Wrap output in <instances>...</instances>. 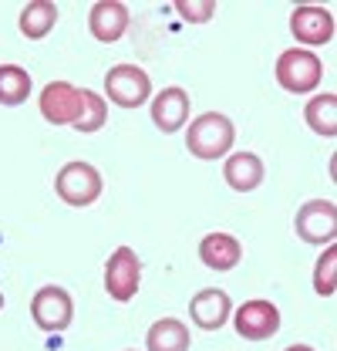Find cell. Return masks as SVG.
Listing matches in <instances>:
<instances>
[{
    "label": "cell",
    "mask_w": 337,
    "mask_h": 351,
    "mask_svg": "<svg viewBox=\"0 0 337 351\" xmlns=\"http://www.w3.org/2000/svg\"><path fill=\"white\" fill-rule=\"evenodd\" d=\"M303 119H307V125L317 132V135H324V138H334L337 135V95H317V98H310V105L303 108Z\"/></svg>",
    "instance_id": "obj_17"
},
{
    "label": "cell",
    "mask_w": 337,
    "mask_h": 351,
    "mask_svg": "<svg viewBox=\"0 0 337 351\" xmlns=\"http://www.w3.org/2000/svg\"><path fill=\"white\" fill-rule=\"evenodd\" d=\"M233 321H236V335L247 341H266L280 331V311L270 301H247Z\"/></svg>",
    "instance_id": "obj_9"
},
{
    "label": "cell",
    "mask_w": 337,
    "mask_h": 351,
    "mask_svg": "<svg viewBox=\"0 0 337 351\" xmlns=\"http://www.w3.org/2000/svg\"><path fill=\"white\" fill-rule=\"evenodd\" d=\"M84 91L71 82H51L41 91V115L51 125H75L82 115Z\"/></svg>",
    "instance_id": "obj_8"
},
{
    "label": "cell",
    "mask_w": 337,
    "mask_h": 351,
    "mask_svg": "<svg viewBox=\"0 0 337 351\" xmlns=\"http://www.w3.org/2000/svg\"><path fill=\"white\" fill-rule=\"evenodd\" d=\"M290 34L303 44H327L334 41V14L314 3H303L290 14Z\"/></svg>",
    "instance_id": "obj_10"
},
{
    "label": "cell",
    "mask_w": 337,
    "mask_h": 351,
    "mask_svg": "<svg viewBox=\"0 0 337 351\" xmlns=\"http://www.w3.org/2000/svg\"><path fill=\"white\" fill-rule=\"evenodd\" d=\"M223 176H226L229 189L250 193V189H256V186L263 182V162H260V156H253V152H233V156L226 159V166H223Z\"/></svg>",
    "instance_id": "obj_15"
},
{
    "label": "cell",
    "mask_w": 337,
    "mask_h": 351,
    "mask_svg": "<svg viewBox=\"0 0 337 351\" xmlns=\"http://www.w3.org/2000/svg\"><path fill=\"white\" fill-rule=\"evenodd\" d=\"M88 27L98 41L115 44L128 31V7L118 0H98L88 14Z\"/></svg>",
    "instance_id": "obj_12"
},
{
    "label": "cell",
    "mask_w": 337,
    "mask_h": 351,
    "mask_svg": "<svg viewBox=\"0 0 337 351\" xmlns=\"http://www.w3.org/2000/svg\"><path fill=\"white\" fill-rule=\"evenodd\" d=\"M240 257H243V247L229 233H206L203 243H199V261L210 270H233L240 263Z\"/></svg>",
    "instance_id": "obj_14"
},
{
    "label": "cell",
    "mask_w": 337,
    "mask_h": 351,
    "mask_svg": "<svg viewBox=\"0 0 337 351\" xmlns=\"http://www.w3.org/2000/svg\"><path fill=\"white\" fill-rule=\"evenodd\" d=\"M149 351H189V328L175 317H162L145 335Z\"/></svg>",
    "instance_id": "obj_16"
},
{
    "label": "cell",
    "mask_w": 337,
    "mask_h": 351,
    "mask_svg": "<svg viewBox=\"0 0 337 351\" xmlns=\"http://www.w3.org/2000/svg\"><path fill=\"white\" fill-rule=\"evenodd\" d=\"M233 138H236V129L233 122L223 115V112H206L199 115L192 125H189V135H186V149L196 156V159H219L233 149Z\"/></svg>",
    "instance_id": "obj_1"
},
{
    "label": "cell",
    "mask_w": 337,
    "mask_h": 351,
    "mask_svg": "<svg viewBox=\"0 0 337 351\" xmlns=\"http://www.w3.org/2000/svg\"><path fill=\"white\" fill-rule=\"evenodd\" d=\"M54 21H58V7L51 0H34L21 10V34L31 38V41H41L54 27Z\"/></svg>",
    "instance_id": "obj_18"
},
{
    "label": "cell",
    "mask_w": 337,
    "mask_h": 351,
    "mask_svg": "<svg viewBox=\"0 0 337 351\" xmlns=\"http://www.w3.org/2000/svg\"><path fill=\"white\" fill-rule=\"evenodd\" d=\"M277 82L294 91V95H303V91H314V88L324 82V64L314 51L307 47H290L277 58Z\"/></svg>",
    "instance_id": "obj_2"
},
{
    "label": "cell",
    "mask_w": 337,
    "mask_h": 351,
    "mask_svg": "<svg viewBox=\"0 0 337 351\" xmlns=\"http://www.w3.org/2000/svg\"><path fill=\"white\" fill-rule=\"evenodd\" d=\"M287 351H314V348H310V345H290Z\"/></svg>",
    "instance_id": "obj_23"
},
{
    "label": "cell",
    "mask_w": 337,
    "mask_h": 351,
    "mask_svg": "<svg viewBox=\"0 0 337 351\" xmlns=\"http://www.w3.org/2000/svg\"><path fill=\"white\" fill-rule=\"evenodd\" d=\"M31 317L41 331H64L75 317V304H71V294L64 287H54L47 284L34 294L31 301Z\"/></svg>",
    "instance_id": "obj_7"
},
{
    "label": "cell",
    "mask_w": 337,
    "mask_h": 351,
    "mask_svg": "<svg viewBox=\"0 0 337 351\" xmlns=\"http://www.w3.org/2000/svg\"><path fill=\"white\" fill-rule=\"evenodd\" d=\"M54 189L68 206H91L101 196V173L91 162H68L54 179Z\"/></svg>",
    "instance_id": "obj_3"
},
{
    "label": "cell",
    "mask_w": 337,
    "mask_h": 351,
    "mask_svg": "<svg viewBox=\"0 0 337 351\" xmlns=\"http://www.w3.org/2000/svg\"><path fill=\"white\" fill-rule=\"evenodd\" d=\"M105 119H108L105 98L95 95V91H84V105H82V115H78L75 129L78 132H98L101 125H105Z\"/></svg>",
    "instance_id": "obj_21"
},
{
    "label": "cell",
    "mask_w": 337,
    "mask_h": 351,
    "mask_svg": "<svg viewBox=\"0 0 337 351\" xmlns=\"http://www.w3.org/2000/svg\"><path fill=\"white\" fill-rule=\"evenodd\" d=\"M189 314H192L196 328H203V331H219V328L229 321V314H233V301H229L226 291L206 287V291H199V294L192 298Z\"/></svg>",
    "instance_id": "obj_11"
},
{
    "label": "cell",
    "mask_w": 337,
    "mask_h": 351,
    "mask_svg": "<svg viewBox=\"0 0 337 351\" xmlns=\"http://www.w3.org/2000/svg\"><path fill=\"white\" fill-rule=\"evenodd\" d=\"M294 230L300 240L314 243V247H324L337 237V210L331 199H310L297 210Z\"/></svg>",
    "instance_id": "obj_5"
},
{
    "label": "cell",
    "mask_w": 337,
    "mask_h": 351,
    "mask_svg": "<svg viewBox=\"0 0 337 351\" xmlns=\"http://www.w3.org/2000/svg\"><path fill=\"white\" fill-rule=\"evenodd\" d=\"M175 10L189 24H206L212 14H216V3L212 0H175Z\"/></svg>",
    "instance_id": "obj_22"
},
{
    "label": "cell",
    "mask_w": 337,
    "mask_h": 351,
    "mask_svg": "<svg viewBox=\"0 0 337 351\" xmlns=\"http://www.w3.org/2000/svg\"><path fill=\"white\" fill-rule=\"evenodd\" d=\"M189 119V95L182 88H162L152 101V122L162 132H179Z\"/></svg>",
    "instance_id": "obj_13"
},
{
    "label": "cell",
    "mask_w": 337,
    "mask_h": 351,
    "mask_svg": "<svg viewBox=\"0 0 337 351\" xmlns=\"http://www.w3.org/2000/svg\"><path fill=\"white\" fill-rule=\"evenodd\" d=\"M138 284H142V261L135 257L132 247H118L105 263V291H108V298L125 304V301L135 298Z\"/></svg>",
    "instance_id": "obj_4"
},
{
    "label": "cell",
    "mask_w": 337,
    "mask_h": 351,
    "mask_svg": "<svg viewBox=\"0 0 337 351\" xmlns=\"http://www.w3.org/2000/svg\"><path fill=\"white\" fill-rule=\"evenodd\" d=\"M314 291L321 298H334V291H337V250L334 247H327L321 254L317 267H314Z\"/></svg>",
    "instance_id": "obj_20"
},
{
    "label": "cell",
    "mask_w": 337,
    "mask_h": 351,
    "mask_svg": "<svg viewBox=\"0 0 337 351\" xmlns=\"http://www.w3.org/2000/svg\"><path fill=\"white\" fill-rule=\"evenodd\" d=\"M0 307H3V294H0Z\"/></svg>",
    "instance_id": "obj_24"
},
{
    "label": "cell",
    "mask_w": 337,
    "mask_h": 351,
    "mask_svg": "<svg viewBox=\"0 0 337 351\" xmlns=\"http://www.w3.org/2000/svg\"><path fill=\"white\" fill-rule=\"evenodd\" d=\"M105 91H108V98H112L115 105L138 108V105L149 101L152 82H149V75H145L142 68H135V64H115V68L105 75Z\"/></svg>",
    "instance_id": "obj_6"
},
{
    "label": "cell",
    "mask_w": 337,
    "mask_h": 351,
    "mask_svg": "<svg viewBox=\"0 0 337 351\" xmlns=\"http://www.w3.org/2000/svg\"><path fill=\"white\" fill-rule=\"evenodd\" d=\"M31 95V75L17 64H0V105H21Z\"/></svg>",
    "instance_id": "obj_19"
}]
</instances>
